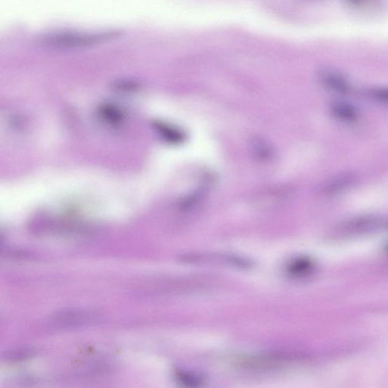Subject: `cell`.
<instances>
[{
    "label": "cell",
    "instance_id": "6da1fadb",
    "mask_svg": "<svg viewBox=\"0 0 388 388\" xmlns=\"http://www.w3.org/2000/svg\"><path fill=\"white\" fill-rule=\"evenodd\" d=\"M321 84L326 89L340 95H347L351 91L348 79L340 72L333 69L323 70L319 74Z\"/></svg>",
    "mask_w": 388,
    "mask_h": 388
},
{
    "label": "cell",
    "instance_id": "7a4b0ae2",
    "mask_svg": "<svg viewBox=\"0 0 388 388\" xmlns=\"http://www.w3.org/2000/svg\"><path fill=\"white\" fill-rule=\"evenodd\" d=\"M356 181L354 174H344L329 181L325 186L324 191L327 195H335L341 192L347 190L353 186Z\"/></svg>",
    "mask_w": 388,
    "mask_h": 388
},
{
    "label": "cell",
    "instance_id": "3957f363",
    "mask_svg": "<svg viewBox=\"0 0 388 388\" xmlns=\"http://www.w3.org/2000/svg\"><path fill=\"white\" fill-rule=\"evenodd\" d=\"M331 114L338 121L346 123H354L359 117L356 109L346 103H335L332 105Z\"/></svg>",
    "mask_w": 388,
    "mask_h": 388
},
{
    "label": "cell",
    "instance_id": "277c9868",
    "mask_svg": "<svg viewBox=\"0 0 388 388\" xmlns=\"http://www.w3.org/2000/svg\"><path fill=\"white\" fill-rule=\"evenodd\" d=\"M252 151L256 158L261 161L271 160L273 156V149L269 142L261 137H256L251 142Z\"/></svg>",
    "mask_w": 388,
    "mask_h": 388
},
{
    "label": "cell",
    "instance_id": "5b68a950",
    "mask_svg": "<svg viewBox=\"0 0 388 388\" xmlns=\"http://www.w3.org/2000/svg\"><path fill=\"white\" fill-rule=\"evenodd\" d=\"M366 96L377 103L388 105V88H375L366 91Z\"/></svg>",
    "mask_w": 388,
    "mask_h": 388
},
{
    "label": "cell",
    "instance_id": "8992f818",
    "mask_svg": "<svg viewBox=\"0 0 388 388\" xmlns=\"http://www.w3.org/2000/svg\"><path fill=\"white\" fill-rule=\"evenodd\" d=\"M310 264L306 261H296L288 267V272L293 275H300L307 272Z\"/></svg>",
    "mask_w": 388,
    "mask_h": 388
},
{
    "label": "cell",
    "instance_id": "52a82bcc",
    "mask_svg": "<svg viewBox=\"0 0 388 388\" xmlns=\"http://www.w3.org/2000/svg\"><path fill=\"white\" fill-rule=\"evenodd\" d=\"M351 1L356 4L363 3L366 0H351Z\"/></svg>",
    "mask_w": 388,
    "mask_h": 388
}]
</instances>
